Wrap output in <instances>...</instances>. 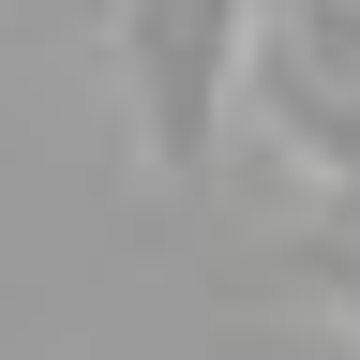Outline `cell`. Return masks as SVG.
Wrapping results in <instances>:
<instances>
[{
  "label": "cell",
  "instance_id": "6da1fadb",
  "mask_svg": "<svg viewBox=\"0 0 360 360\" xmlns=\"http://www.w3.org/2000/svg\"><path fill=\"white\" fill-rule=\"evenodd\" d=\"M255 60V0H120V90H135V150L165 180L210 165L225 75Z\"/></svg>",
  "mask_w": 360,
  "mask_h": 360
}]
</instances>
